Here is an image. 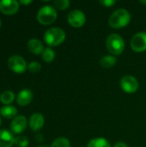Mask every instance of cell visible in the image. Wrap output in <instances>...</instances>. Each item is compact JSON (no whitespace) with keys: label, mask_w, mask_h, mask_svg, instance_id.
Masks as SVG:
<instances>
[{"label":"cell","mask_w":146,"mask_h":147,"mask_svg":"<svg viewBox=\"0 0 146 147\" xmlns=\"http://www.w3.org/2000/svg\"><path fill=\"white\" fill-rule=\"evenodd\" d=\"M131 21L130 13L125 9L115 10L109 17L108 23L114 28H121L126 26Z\"/></svg>","instance_id":"cell-1"},{"label":"cell","mask_w":146,"mask_h":147,"mask_svg":"<svg viewBox=\"0 0 146 147\" xmlns=\"http://www.w3.org/2000/svg\"><path fill=\"white\" fill-rule=\"evenodd\" d=\"M54 58H55V52L50 47L45 48V50L42 53L43 60L46 63H50L54 59Z\"/></svg>","instance_id":"cell-19"},{"label":"cell","mask_w":146,"mask_h":147,"mask_svg":"<svg viewBox=\"0 0 146 147\" xmlns=\"http://www.w3.org/2000/svg\"><path fill=\"white\" fill-rule=\"evenodd\" d=\"M88 147H111L108 141L103 138H96L89 141Z\"/></svg>","instance_id":"cell-18"},{"label":"cell","mask_w":146,"mask_h":147,"mask_svg":"<svg viewBox=\"0 0 146 147\" xmlns=\"http://www.w3.org/2000/svg\"><path fill=\"white\" fill-rule=\"evenodd\" d=\"M19 9V2L15 0H1L0 11L6 15L11 16L15 14Z\"/></svg>","instance_id":"cell-9"},{"label":"cell","mask_w":146,"mask_h":147,"mask_svg":"<svg viewBox=\"0 0 146 147\" xmlns=\"http://www.w3.org/2000/svg\"><path fill=\"white\" fill-rule=\"evenodd\" d=\"M53 3L56 6V8H58L59 9H65L71 4L69 0H55L53 2Z\"/></svg>","instance_id":"cell-23"},{"label":"cell","mask_w":146,"mask_h":147,"mask_svg":"<svg viewBox=\"0 0 146 147\" xmlns=\"http://www.w3.org/2000/svg\"><path fill=\"white\" fill-rule=\"evenodd\" d=\"M14 143L15 138L9 130H0V147H11Z\"/></svg>","instance_id":"cell-13"},{"label":"cell","mask_w":146,"mask_h":147,"mask_svg":"<svg viewBox=\"0 0 146 147\" xmlns=\"http://www.w3.org/2000/svg\"><path fill=\"white\" fill-rule=\"evenodd\" d=\"M28 69L30 72L33 73H37L40 71L41 69V65L37 62V61H32L31 63H29V65H28Z\"/></svg>","instance_id":"cell-22"},{"label":"cell","mask_w":146,"mask_h":147,"mask_svg":"<svg viewBox=\"0 0 146 147\" xmlns=\"http://www.w3.org/2000/svg\"><path fill=\"white\" fill-rule=\"evenodd\" d=\"M114 147H128V146L124 142H118L114 145Z\"/></svg>","instance_id":"cell-25"},{"label":"cell","mask_w":146,"mask_h":147,"mask_svg":"<svg viewBox=\"0 0 146 147\" xmlns=\"http://www.w3.org/2000/svg\"><path fill=\"white\" fill-rule=\"evenodd\" d=\"M20 3H22V4H29V3H32V0H28V1H24V0H21L20 2H19Z\"/></svg>","instance_id":"cell-27"},{"label":"cell","mask_w":146,"mask_h":147,"mask_svg":"<svg viewBox=\"0 0 146 147\" xmlns=\"http://www.w3.org/2000/svg\"><path fill=\"white\" fill-rule=\"evenodd\" d=\"M44 40L50 47L59 46L65 40V32L59 28H51L45 32Z\"/></svg>","instance_id":"cell-2"},{"label":"cell","mask_w":146,"mask_h":147,"mask_svg":"<svg viewBox=\"0 0 146 147\" xmlns=\"http://www.w3.org/2000/svg\"><path fill=\"white\" fill-rule=\"evenodd\" d=\"M121 89L126 93H134L139 89V82L138 80L130 75L124 76L120 80Z\"/></svg>","instance_id":"cell-7"},{"label":"cell","mask_w":146,"mask_h":147,"mask_svg":"<svg viewBox=\"0 0 146 147\" xmlns=\"http://www.w3.org/2000/svg\"><path fill=\"white\" fill-rule=\"evenodd\" d=\"M28 48L32 53L36 54V55H39V54L42 53L43 51L45 50L42 42L38 39H31V40H29L28 42Z\"/></svg>","instance_id":"cell-14"},{"label":"cell","mask_w":146,"mask_h":147,"mask_svg":"<svg viewBox=\"0 0 146 147\" xmlns=\"http://www.w3.org/2000/svg\"><path fill=\"white\" fill-rule=\"evenodd\" d=\"M68 22L74 28L82 27L86 21L85 15L79 9H73L68 15Z\"/></svg>","instance_id":"cell-8"},{"label":"cell","mask_w":146,"mask_h":147,"mask_svg":"<svg viewBox=\"0 0 146 147\" xmlns=\"http://www.w3.org/2000/svg\"><path fill=\"white\" fill-rule=\"evenodd\" d=\"M32 99L33 92L29 89H23L18 93L16 102L20 106H27L31 102Z\"/></svg>","instance_id":"cell-12"},{"label":"cell","mask_w":146,"mask_h":147,"mask_svg":"<svg viewBox=\"0 0 146 147\" xmlns=\"http://www.w3.org/2000/svg\"><path fill=\"white\" fill-rule=\"evenodd\" d=\"M0 114L2 115L3 117L6 119H14L17 114V109L15 107L12 105H6L1 108Z\"/></svg>","instance_id":"cell-15"},{"label":"cell","mask_w":146,"mask_h":147,"mask_svg":"<svg viewBox=\"0 0 146 147\" xmlns=\"http://www.w3.org/2000/svg\"><path fill=\"white\" fill-rule=\"evenodd\" d=\"M0 27H1V20H0Z\"/></svg>","instance_id":"cell-30"},{"label":"cell","mask_w":146,"mask_h":147,"mask_svg":"<svg viewBox=\"0 0 146 147\" xmlns=\"http://www.w3.org/2000/svg\"><path fill=\"white\" fill-rule=\"evenodd\" d=\"M27 124L28 121L26 117L23 115H18L12 120L10 124V129L14 134H19L25 130V128L27 127Z\"/></svg>","instance_id":"cell-10"},{"label":"cell","mask_w":146,"mask_h":147,"mask_svg":"<svg viewBox=\"0 0 146 147\" xmlns=\"http://www.w3.org/2000/svg\"><path fill=\"white\" fill-rule=\"evenodd\" d=\"M116 58L112 55H107L100 59V65L104 68H111L116 64Z\"/></svg>","instance_id":"cell-16"},{"label":"cell","mask_w":146,"mask_h":147,"mask_svg":"<svg viewBox=\"0 0 146 147\" xmlns=\"http://www.w3.org/2000/svg\"><path fill=\"white\" fill-rule=\"evenodd\" d=\"M15 100V94L10 90L3 91L0 96V101L5 105H9Z\"/></svg>","instance_id":"cell-17"},{"label":"cell","mask_w":146,"mask_h":147,"mask_svg":"<svg viewBox=\"0 0 146 147\" xmlns=\"http://www.w3.org/2000/svg\"><path fill=\"white\" fill-rule=\"evenodd\" d=\"M131 47L135 52H144L146 50V33L139 32L135 34L131 40Z\"/></svg>","instance_id":"cell-6"},{"label":"cell","mask_w":146,"mask_h":147,"mask_svg":"<svg viewBox=\"0 0 146 147\" xmlns=\"http://www.w3.org/2000/svg\"><path fill=\"white\" fill-rule=\"evenodd\" d=\"M9 68L15 73H22L27 70V63L25 59L19 55H12L8 59Z\"/></svg>","instance_id":"cell-5"},{"label":"cell","mask_w":146,"mask_h":147,"mask_svg":"<svg viewBox=\"0 0 146 147\" xmlns=\"http://www.w3.org/2000/svg\"><path fill=\"white\" fill-rule=\"evenodd\" d=\"M51 147H71V144L66 138L59 137L52 142Z\"/></svg>","instance_id":"cell-20"},{"label":"cell","mask_w":146,"mask_h":147,"mask_svg":"<svg viewBox=\"0 0 146 147\" xmlns=\"http://www.w3.org/2000/svg\"><path fill=\"white\" fill-rule=\"evenodd\" d=\"M1 122H2V121H1V117H0V125H1Z\"/></svg>","instance_id":"cell-29"},{"label":"cell","mask_w":146,"mask_h":147,"mask_svg":"<svg viewBox=\"0 0 146 147\" xmlns=\"http://www.w3.org/2000/svg\"><path fill=\"white\" fill-rule=\"evenodd\" d=\"M39 147H45V146H39Z\"/></svg>","instance_id":"cell-31"},{"label":"cell","mask_w":146,"mask_h":147,"mask_svg":"<svg viewBox=\"0 0 146 147\" xmlns=\"http://www.w3.org/2000/svg\"><path fill=\"white\" fill-rule=\"evenodd\" d=\"M141 3H145L146 4V1H141Z\"/></svg>","instance_id":"cell-28"},{"label":"cell","mask_w":146,"mask_h":147,"mask_svg":"<svg viewBox=\"0 0 146 147\" xmlns=\"http://www.w3.org/2000/svg\"><path fill=\"white\" fill-rule=\"evenodd\" d=\"M44 122H45V120H44L43 115L40 113H34L30 116L28 124H29V127L33 131L36 132L42 128Z\"/></svg>","instance_id":"cell-11"},{"label":"cell","mask_w":146,"mask_h":147,"mask_svg":"<svg viewBox=\"0 0 146 147\" xmlns=\"http://www.w3.org/2000/svg\"><path fill=\"white\" fill-rule=\"evenodd\" d=\"M35 138H36V140L38 141V142H42L43 141V136L41 135V134H37L36 136H35Z\"/></svg>","instance_id":"cell-26"},{"label":"cell","mask_w":146,"mask_h":147,"mask_svg":"<svg viewBox=\"0 0 146 147\" xmlns=\"http://www.w3.org/2000/svg\"><path fill=\"white\" fill-rule=\"evenodd\" d=\"M100 3L102 4H103L104 6H106V7H111L114 4H115L116 2L114 0H101Z\"/></svg>","instance_id":"cell-24"},{"label":"cell","mask_w":146,"mask_h":147,"mask_svg":"<svg viewBox=\"0 0 146 147\" xmlns=\"http://www.w3.org/2000/svg\"><path fill=\"white\" fill-rule=\"evenodd\" d=\"M57 11L51 5L42 6L37 13V20L43 25H49L57 19Z\"/></svg>","instance_id":"cell-4"},{"label":"cell","mask_w":146,"mask_h":147,"mask_svg":"<svg viewBox=\"0 0 146 147\" xmlns=\"http://www.w3.org/2000/svg\"><path fill=\"white\" fill-rule=\"evenodd\" d=\"M17 147H28L29 141L27 137L25 136H19L15 139V143H14Z\"/></svg>","instance_id":"cell-21"},{"label":"cell","mask_w":146,"mask_h":147,"mask_svg":"<svg viewBox=\"0 0 146 147\" xmlns=\"http://www.w3.org/2000/svg\"><path fill=\"white\" fill-rule=\"evenodd\" d=\"M106 46L108 52L114 55H120L125 49V42L118 34H111L106 40Z\"/></svg>","instance_id":"cell-3"}]
</instances>
